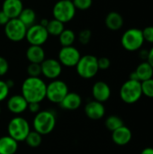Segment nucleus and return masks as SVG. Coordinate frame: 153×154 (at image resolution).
I'll return each instance as SVG.
<instances>
[{"label":"nucleus","instance_id":"obj_1","mask_svg":"<svg viewBox=\"0 0 153 154\" xmlns=\"http://www.w3.org/2000/svg\"><path fill=\"white\" fill-rule=\"evenodd\" d=\"M47 84L40 77L26 78L21 88V95L28 103H41L46 98Z\"/></svg>","mask_w":153,"mask_h":154},{"label":"nucleus","instance_id":"obj_2","mask_svg":"<svg viewBox=\"0 0 153 154\" xmlns=\"http://www.w3.org/2000/svg\"><path fill=\"white\" fill-rule=\"evenodd\" d=\"M56 116L51 110H41L34 115L32 120L33 130L41 135L50 134L56 126Z\"/></svg>","mask_w":153,"mask_h":154},{"label":"nucleus","instance_id":"obj_3","mask_svg":"<svg viewBox=\"0 0 153 154\" xmlns=\"http://www.w3.org/2000/svg\"><path fill=\"white\" fill-rule=\"evenodd\" d=\"M30 132L31 126L29 122L20 116L13 117L7 125V135L12 137L17 143L24 142Z\"/></svg>","mask_w":153,"mask_h":154},{"label":"nucleus","instance_id":"obj_4","mask_svg":"<svg viewBox=\"0 0 153 154\" xmlns=\"http://www.w3.org/2000/svg\"><path fill=\"white\" fill-rule=\"evenodd\" d=\"M98 70L97 58L90 54L81 56L76 65V71L78 75L85 79H90L94 78L97 74Z\"/></svg>","mask_w":153,"mask_h":154},{"label":"nucleus","instance_id":"obj_5","mask_svg":"<svg viewBox=\"0 0 153 154\" xmlns=\"http://www.w3.org/2000/svg\"><path fill=\"white\" fill-rule=\"evenodd\" d=\"M144 43L142 31L139 28H129L121 38V44L127 51H136L142 49Z\"/></svg>","mask_w":153,"mask_h":154},{"label":"nucleus","instance_id":"obj_6","mask_svg":"<svg viewBox=\"0 0 153 154\" xmlns=\"http://www.w3.org/2000/svg\"><path fill=\"white\" fill-rule=\"evenodd\" d=\"M142 96V84L140 81L128 79L120 88V97L126 104H134Z\"/></svg>","mask_w":153,"mask_h":154},{"label":"nucleus","instance_id":"obj_7","mask_svg":"<svg viewBox=\"0 0 153 154\" xmlns=\"http://www.w3.org/2000/svg\"><path fill=\"white\" fill-rule=\"evenodd\" d=\"M77 9L75 8L72 1L59 0L55 3L52 8L53 18L63 23H69L73 20L76 15Z\"/></svg>","mask_w":153,"mask_h":154},{"label":"nucleus","instance_id":"obj_8","mask_svg":"<svg viewBox=\"0 0 153 154\" xmlns=\"http://www.w3.org/2000/svg\"><path fill=\"white\" fill-rule=\"evenodd\" d=\"M69 93V87L67 83L59 79L51 80L46 88V98L53 103L59 104Z\"/></svg>","mask_w":153,"mask_h":154},{"label":"nucleus","instance_id":"obj_9","mask_svg":"<svg viewBox=\"0 0 153 154\" xmlns=\"http://www.w3.org/2000/svg\"><path fill=\"white\" fill-rule=\"evenodd\" d=\"M5 35L12 42H18L25 39L27 27L18 19H10L4 27Z\"/></svg>","mask_w":153,"mask_h":154},{"label":"nucleus","instance_id":"obj_10","mask_svg":"<svg viewBox=\"0 0 153 154\" xmlns=\"http://www.w3.org/2000/svg\"><path fill=\"white\" fill-rule=\"evenodd\" d=\"M49 33L45 26L41 23H34L27 28L25 40L30 45L42 46L49 38Z\"/></svg>","mask_w":153,"mask_h":154},{"label":"nucleus","instance_id":"obj_11","mask_svg":"<svg viewBox=\"0 0 153 154\" xmlns=\"http://www.w3.org/2000/svg\"><path fill=\"white\" fill-rule=\"evenodd\" d=\"M80 58L81 54L79 51L73 45L61 47L58 54V60L60 61V63L62 66L68 68L76 67Z\"/></svg>","mask_w":153,"mask_h":154},{"label":"nucleus","instance_id":"obj_12","mask_svg":"<svg viewBox=\"0 0 153 154\" xmlns=\"http://www.w3.org/2000/svg\"><path fill=\"white\" fill-rule=\"evenodd\" d=\"M41 75L50 80L57 79L62 72V65L56 59H45L41 63Z\"/></svg>","mask_w":153,"mask_h":154},{"label":"nucleus","instance_id":"obj_13","mask_svg":"<svg viewBox=\"0 0 153 154\" xmlns=\"http://www.w3.org/2000/svg\"><path fill=\"white\" fill-rule=\"evenodd\" d=\"M28 104L29 103L21 94H16L11 96L7 99L6 107L10 113L15 116H20L27 110Z\"/></svg>","mask_w":153,"mask_h":154},{"label":"nucleus","instance_id":"obj_14","mask_svg":"<svg viewBox=\"0 0 153 154\" xmlns=\"http://www.w3.org/2000/svg\"><path fill=\"white\" fill-rule=\"evenodd\" d=\"M92 97L94 100L100 103L106 102L111 97V88L105 81H96L92 87Z\"/></svg>","mask_w":153,"mask_h":154},{"label":"nucleus","instance_id":"obj_15","mask_svg":"<svg viewBox=\"0 0 153 154\" xmlns=\"http://www.w3.org/2000/svg\"><path fill=\"white\" fill-rule=\"evenodd\" d=\"M85 114L91 120H100L105 116L106 107L103 103L96 100L89 101L85 106Z\"/></svg>","mask_w":153,"mask_h":154},{"label":"nucleus","instance_id":"obj_16","mask_svg":"<svg viewBox=\"0 0 153 154\" xmlns=\"http://www.w3.org/2000/svg\"><path fill=\"white\" fill-rule=\"evenodd\" d=\"M23 9V4L21 0H4L2 4V11L9 19L18 18Z\"/></svg>","mask_w":153,"mask_h":154},{"label":"nucleus","instance_id":"obj_17","mask_svg":"<svg viewBox=\"0 0 153 154\" xmlns=\"http://www.w3.org/2000/svg\"><path fill=\"white\" fill-rule=\"evenodd\" d=\"M82 104V97L76 92H69L63 100L60 103V106L64 110L74 111L80 107Z\"/></svg>","mask_w":153,"mask_h":154},{"label":"nucleus","instance_id":"obj_18","mask_svg":"<svg viewBox=\"0 0 153 154\" xmlns=\"http://www.w3.org/2000/svg\"><path fill=\"white\" fill-rule=\"evenodd\" d=\"M132 137H133L132 131L125 125H123L120 128L112 132V140L115 144L119 146H124L128 144L131 142Z\"/></svg>","mask_w":153,"mask_h":154},{"label":"nucleus","instance_id":"obj_19","mask_svg":"<svg viewBox=\"0 0 153 154\" xmlns=\"http://www.w3.org/2000/svg\"><path fill=\"white\" fill-rule=\"evenodd\" d=\"M25 56L30 63L41 64L45 60V51L41 46L30 45L26 50Z\"/></svg>","mask_w":153,"mask_h":154},{"label":"nucleus","instance_id":"obj_20","mask_svg":"<svg viewBox=\"0 0 153 154\" xmlns=\"http://www.w3.org/2000/svg\"><path fill=\"white\" fill-rule=\"evenodd\" d=\"M106 26L111 31H118L124 25V18L118 12L112 11L108 13L105 19Z\"/></svg>","mask_w":153,"mask_h":154},{"label":"nucleus","instance_id":"obj_21","mask_svg":"<svg viewBox=\"0 0 153 154\" xmlns=\"http://www.w3.org/2000/svg\"><path fill=\"white\" fill-rule=\"evenodd\" d=\"M18 143L9 135L0 137V154H15L18 150Z\"/></svg>","mask_w":153,"mask_h":154},{"label":"nucleus","instance_id":"obj_22","mask_svg":"<svg viewBox=\"0 0 153 154\" xmlns=\"http://www.w3.org/2000/svg\"><path fill=\"white\" fill-rule=\"evenodd\" d=\"M134 71L141 82L152 79L153 68L148 61H142V63H140Z\"/></svg>","mask_w":153,"mask_h":154},{"label":"nucleus","instance_id":"obj_23","mask_svg":"<svg viewBox=\"0 0 153 154\" xmlns=\"http://www.w3.org/2000/svg\"><path fill=\"white\" fill-rule=\"evenodd\" d=\"M18 19L28 28L35 23L36 21V13L32 8H23L21 12Z\"/></svg>","mask_w":153,"mask_h":154},{"label":"nucleus","instance_id":"obj_24","mask_svg":"<svg viewBox=\"0 0 153 154\" xmlns=\"http://www.w3.org/2000/svg\"><path fill=\"white\" fill-rule=\"evenodd\" d=\"M46 29H47V32L49 33V35H51V36H58L63 32V30L65 29L64 28V23L56 20V19H51V20H49L48 21V23L46 25Z\"/></svg>","mask_w":153,"mask_h":154},{"label":"nucleus","instance_id":"obj_25","mask_svg":"<svg viewBox=\"0 0 153 154\" xmlns=\"http://www.w3.org/2000/svg\"><path fill=\"white\" fill-rule=\"evenodd\" d=\"M59 40L62 47L72 46L76 41V34L70 29H64L63 32L59 35Z\"/></svg>","mask_w":153,"mask_h":154},{"label":"nucleus","instance_id":"obj_26","mask_svg":"<svg viewBox=\"0 0 153 154\" xmlns=\"http://www.w3.org/2000/svg\"><path fill=\"white\" fill-rule=\"evenodd\" d=\"M105 125L106 127L111 131V132H114L115 130L120 128L121 126L124 125V121L121 117H119L118 116H109L106 119V122H105Z\"/></svg>","mask_w":153,"mask_h":154},{"label":"nucleus","instance_id":"obj_27","mask_svg":"<svg viewBox=\"0 0 153 154\" xmlns=\"http://www.w3.org/2000/svg\"><path fill=\"white\" fill-rule=\"evenodd\" d=\"M26 144L31 148H38L42 142V135H41L39 133L33 131H31L29 134L27 135L25 141Z\"/></svg>","mask_w":153,"mask_h":154},{"label":"nucleus","instance_id":"obj_28","mask_svg":"<svg viewBox=\"0 0 153 154\" xmlns=\"http://www.w3.org/2000/svg\"><path fill=\"white\" fill-rule=\"evenodd\" d=\"M142 84V95L147 97L153 98V79H150L141 82Z\"/></svg>","mask_w":153,"mask_h":154},{"label":"nucleus","instance_id":"obj_29","mask_svg":"<svg viewBox=\"0 0 153 154\" xmlns=\"http://www.w3.org/2000/svg\"><path fill=\"white\" fill-rule=\"evenodd\" d=\"M26 72L28 77H40L41 75V64L37 63H30L27 66Z\"/></svg>","mask_w":153,"mask_h":154},{"label":"nucleus","instance_id":"obj_30","mask_svg":"<svg viewBox=\"0 0 153 154\" xmlns=\"http://www.w3.org/2000/svg\"><path fill=\"white\" fill-rule=\"evenodd\" d=\"M72 3L77 10L85 11L91 7L93 0H72Z\"/></svg>","mask_w":153,"mask_h":154},{"label":"nucleus","instance_id":"obj_31","mask_svg":"<svg viewBox=\"0 0 153 154\" xmlns=\"http://www.w3.org/2000/svg\"><path fill=\"white\" fill-rule=\"evenodd\" d=\"M91 36H92V32L90 30L88 29H84L82 31H80L78 32V39L79 41V42L83 45H86L87 43H89L90 40H91Z\"/></svg>","mask_w":153,"mask_h":154},{"label":"nucleus","instance_id":"obj_32","mask_svg":"<svg viewBox=\"0 0 153 154\" xmlns=\"http://www.w3.org/2000/svg\"><path fill=\"white\" fill-rule=\"evenodd\" d=\"M10 93V88H8L6 82L5 80L0 79V103L5 101L6 98H8Z\"/></svg>","mask_w":153,"mask_h":154},{"label":"nucleus","instance_id":"obj_33","mask_svg":"<svg viewBox=\"0 0 153 154\" xmlns=\"http://www.w3.org/2000/svg\"><path fill=\"white\" fill-rule=\"evenodd\" d=\"M142 31L144 42H148L153 44V25L146 26Z\"/></svg>","mask_w":153,"mask_h":154},{"label":"nucleus","instance_id":"obj_34","mask_svg":"<svg viewBox=\"0 0 153 154\" xmlns=\"http://www.w3.org/2000/svg\"><path fill=\"white\" fill-rule=\"evenodd\" d=\"M97 64H98V69H99L106 70V69H109V67L111 65V61L106 57H101L99 59L97 58Z\"/></svg>","mask_w":153,"mask_h":154},{"label":"nucleus","instance_id":"obj_35","mask_svg":"<svg viewBox=\"0 0 153 154\" xmlns=\"http://www.w3.org/2000/svg\"><path fill=\"white\" fill-rule=\"evenodd\" d=\"M9 69V63L7 60L2 56H0V77L5 76Z\"/></svg>","mask_w":153,"mask_h":154},{"label":"nucleus","instance_id":"obj_36","mask_svg":"<svg viewBox=\"0 0 153 154\" xmlns=\"http://www.w3.org/2000/svg\"><path fill=\"white\" fill-rule=\"evenodd\" d=\"M27 110H29L31 113L35 115L41 111V105H40V103H29Z\"/></svg>","mask_w":153,"mask_h":154},{"label":"nucleus","instance_id":"obj_37","mask_svg":"<svg viewBox=\"0 0 153 154\" xmlns=\"http://www.w3.org/2000/svg\"><path fill=\"white\" fill-rule=\"evenodd\" d=\"M9 20L10 19L6 16V14L2 10H0V25H4L5 26Z\"/></svg>","mask_w":153,"mask_h":154},{"label":"nucleus","instance_id":"obj_38","mask_svg":"<svg viewBox=\"0 0 153 154\" xmlns=\"http://www.w3.org/2000/svg\"><path fill=\"white\" fill-rule=\"evenodd\" d=\"M150 65L153 68V47H151V50H149V53H148V58H147V60Z\"/></svg>","mask_w":153,"mask_h":154},{"label":"nucleus","instance_id":"obj_39","mask_svg":"<svg viewBox=\"0 0 153 154\" xmlns=\"http://www.w3.org/2000/svg\"><path fill=\"white\" fill-rule=\"evenodd\" d=\"M148 53H149V51H147V50H140V53H139L140 58L146 61L147 58H148Z\"/></svg>","mask_w":153,"mask_h":154},{"label":"nucleus","instance_id":"obj_40","mask_svg":"<svg viewBox=\"0 0 153 154\" xmlns=\"http://www.w3.org/2000/svg\"><path fill=\"white\" fill-rule=\"evenodd\" d=\"M141 154H153V148L152 147H147V148H144Z\"/></svg>","mask_w":153,"mask_h":154},{"label":"nucleus","instance_id":"obj_41","mask_svg":"<svg viewBox=\"0 0 153 154\" xmlns=\"http://www.w3.org/2000/svg\"><path fill=\"white\" fill-rule=\"evenodd\" d=\"M5 82H6V84H7V86H8V88H9L10 89L14 88V80H13V79H7Z\"/></svg>","mask_w":153,"mask_h":154},{"label":"nucleus","instance_id":"obj_42","mask_svg":"<svg viewBox=\"0 0 153 154\" xmlns=\"http://www.w3.org/2000/svg\"><path fill=\"white\" fill-rule=\"evenodd\" d=\"M1 111H2V110H1V106H0V115H1Z\"/></svg>","mask_w":153,"mask_h":154},{"label":"nucleus","instance_id":"obj_43","mask_svg":"<svg viewBox=\"0 0 153 154\" xmlns=\"http://www.w3.org/2000/svg\"><path fill=\"white\" fill-rule=\"evenodd\" d=\"M67 1H72V0H67Z\"/></svg>","mask_w":153,"mask_h":154},{"label":"nucleus","instance_id":"obj_44","mask_svg":"<svg viewBox=\"0 0 153 154\" xmlns=\"http://www.w3.org/2000/svg\"><path fill=\"white\" fill-rule=\"evenodd\" d=\"M21 1H23V0H21Z\"/></svg>","mask_w":153,"mask_h":154}]
</instances>
